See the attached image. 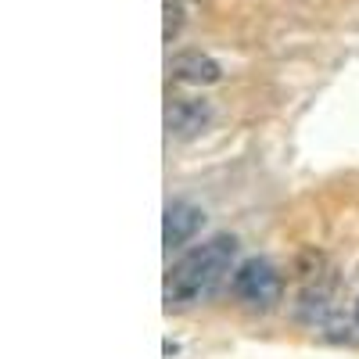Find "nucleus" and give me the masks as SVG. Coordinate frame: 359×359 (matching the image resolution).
Masks as SVG:
<instances>
[{
	"mask_svg": "<svg viewBox=\"0 0 359 359\" xmlns=\"http://www.w3.org/2000/svg\"><path fill=\"white\" fill-rule=\"evenodd\" d=\"M180 15H184V11H180V4H172V0H165V40H172V36L180 33V22H184Z\"/></svg>",
	"mask_w": 359,
	"mask_h": 359,
	"instance_id": "6",
	"label": "nucleus"
},
{
	"mask_svg": "<svg viewBox=\"0 0 359 359\" xmlns=\"http://www.w3.org/2000/svg\"><path fill=\"white\" fill-rule=\"evenodd\" d=\"M233 259H237V237H230V233L208 237L205 245L187 252L165 273V287H162L165 309H191V306L205 302L230 273Z\"/></svg>",
	"mask_w": 359,
	"mask_h": 359,
	"instance_id": "1",
	"label": "nucleus"
},
{
	"mask_svg": "<svg viewBox=\"0 0 359 359\" xmlns=\"http://www.w3.org/2000/svg\"><path fill=\"white\" fill-rule=\"evenodd\" d=\"M352 320H355V327H359V294H355V306H352Z\"/></svg>",
	"mask_w": 359,
	"mask_h": 359,
	"instance_id": "7",
	"label": "nucleus"
},
{
	"mask_svg": "<svg viewBox=\"0 0 359 359\" xmlns=\"http://www.w3.org/2000/svg\"><path fill=\"white\" fill-rule=\"evenodd\" d=\"M169 76L176 83L212 86V83L223 79V69H219V62H212V57L201 54V50H184V54H176L172 62H169Z\"/></svg>",
	"mask_w": 359,
	"mask_h": 359,
	"instance_id": "5",
	"label": "nucleus"
},
{
	"mask_svg": "<svg viewBox=\"0 0 359 359\" xmlns=\"http://www.w3.org/2000/svg\"><path fill=\"white\" fill-rule=\"evenodd\" d=\"M208 118H212V108H208V101H198V97H172L169 108H165V130L180 140L187 137H198Z\"/></svg>",
	"mask_w": 359,
	"mask_h": 359,
	"instance_id": "3",
	"label": "nucleus"
},
{
	"mask_svg": "<svg viewBox=\"0 0 359 359\" xmlns=\"http://www.w3.org/2000/svg\"><path fill=\"white\" fill-rule=\"evenodd\" d=\"M201 208L198 205H191V201H172L169 208H165V223H162V245H165V252H172V248H184L191 237L201 230Z\"/></svg>",
	"mask_w": 359,
	"mask_h": 359,
	"instance_id": "4",
	"label": "nucleus"
},
{
	"mask_svg": "<svg viewBox=\"0 0 359 359\" xmlns=\"http://www.w3.org/2000/svg\"><path fill=\"white\" fill-rule=\"evenodd\" d=\"M230 287H233V298L241 302L245 309H255V313H269L280 294H284V277L280 269L269 262V259H245L241 266L233 269L230 277Z\"/></svg>",
	"mask_w": 359,
	"mask_h": 359,
	"instance_id": "2",
	"label": "nucleus"
}]
</instances>
